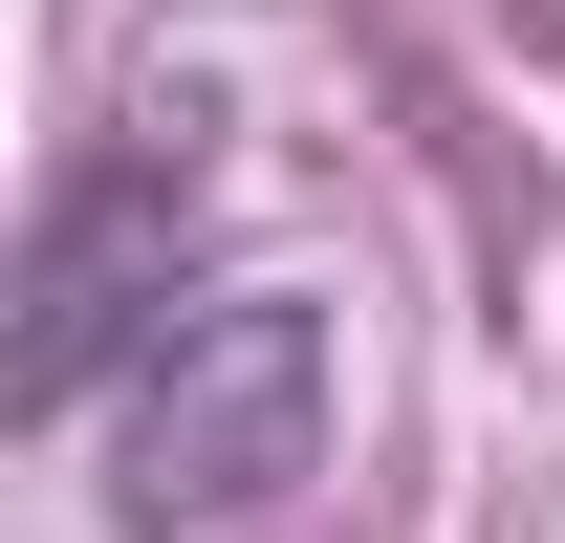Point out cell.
Returning a JSON list of instances; mask_svg holds the SVG:
<instances>
[{
	"label": "cell",
	"mask_w": 565,
	"mask_h": 543,
	"mask_svg": "<svg viewBox=\"0 0 565 543\" xmlns=\"http://www.w3.org/2000/svg\"><path fill=\"white\" fill-rule=\"evenodd\" d=\"M305 457H327V305H305V283H217L196 327L109 392V500H131V543L262 522V500H305Z\"/></svg>",
	"instance_id": "cell-1"
},
{
	"label": "cell",
	"mask_w": 565,
	"mask_h": 543,
	"mask_svg": "<svg viewBox=\"0 0 565 543\" xmlns=\"http://www.w3.org/2000/svg\"><path fill=\"white\" fill-rule=\"evenodd\" d=\"M174 217H196V152L174 131L44 196V239H22V348H0L22 413H87L109 370H152V348L196 327V305H174Z\"/></svg>",
	"instance_id": "cell-2"
}]
</instances>
